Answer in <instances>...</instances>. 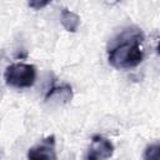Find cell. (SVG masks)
I'll return each instance as SVG.
<instances>
[{
  "label": "cell",
  "mask_w": 160,
  "mask_h": 160,
  "mask_svg": "<svg viewBox=\"0 0 160 160\" xmlns=\"http://www.w3.org/2000/svg\"><path fill=\"white\" fill-rule=\"evenodd\" d=\"M144 32L139 28H126L109 44L108 60L115 69H131L144 59Z\"/></svg>",
  "instance_id": "obj_1"
},
{
  "label": "cell",
  "mask_w": 160,
  "mask_h": 160,
  "mask_svg": "<svg viewBox=\"0 0 160 160\" xmlns=\"http://www.w3.org/2000/svg\"><path fill=\"white\" fill-rule=\"evenodd\" d=\"M36 79V68L31 64L15 62L6 68L5 70V82L6 85L16 89L31 88Z\"/></svg>",
  "instance_id": "obj_2"
},
{
  "label": "cell",
  "mask_w": 160,
  "mask_h": 160,
  "mask_svg": "<svg viewBox=\"0 0 160 160\" xmlns=\"http://www.w3.org/2000/svg\"><path fill=\"white\" fill-rule=\"evenodd\" d=\"M112 154H114L112 142L101 135H94L91 138V145L85 158L90 160H101L112 156Z\"/></svg>",
  "instance_id": "obj_3"
},
{
  "label": "cell",
  "mask_w": 160,
  "mask_h": 160,
  "mask_svg": "<svg viewBox=\"0 0 160 160\" xmlns=\"http://www.w3.org/2000/svg\"><path fill=\"white\" fill-rule=\"evenodd\" d=\"M28 158L55 160L58 158L55 152V136L54 135L46 136L40 142H38L35 146L30 148L28 151Z\"/></svg>",
  "instance_id": "obj_4"
},
{
  "label": "cell",
  "mask_w": 160,
  "mask_h": 160,
  "mask_svg": "<svg viewBox=\"0 0 160 160\" xmlns=\"http://www.w3.org/2000/svg\"><path fill=\"white\" fill-rule=\"evenodd\" d=\"M71 98H72V90L71 86L68 84H60V85L52 84L45 95L46 101H58V102H68L69 100H71Z\"/></svg>",
  "instance_id": "obj_5"
},
{
  "label": "cell",
  "mask_w": 160,
  "mask_h": 160,
  "mask_svg": "<svg viewBox=\"0 0 160 160\" xmlns=\"http://www.w3.org/2000/svg\"><path fill=\"white\" fill-rule=\"evenodd\" d=\"M61 25L64 29L69 32H76L80 25V16L75 14L74 11L69 10L68 8H64L61 10V18H60Z\"/></svg>",
  "instance_id": "obj_6"
},
{
  "label": "cell",
  "mask_w": 160,
  "mask_h": 160,
  "mask_svg": "<svg viewBox=\"0 0 160 160\" xmlns=\"http://www.w3.org/2000/svg\"><path fill=\"white\" fill-rule=\"evenodd\" d=\"M142 158L145 160H160V142H152L145 148Z\"/></svg>",
  "instance_id": "obj_7"
},
{
  "label": "cell",
  "mask_w": 160,
  "mask_h": 160,
  "mask_svg": "<svg viewBox=\"0 0 160 160\" xmlns=\"http://www.w3.org/2000/svg\"><path fill=\"white\" fill-rule=\"evenodd\" d=\"M51 1L52 0H28V5L34 10H39V9H42L46 5H49Z\"/></svg>",
  "instance_id": "obj_8"
},
{
  "label": "cell",
  "mask_w": 160,
  "mask_h": 160,
  "mask_svg": "<svg viewBox=\"0 0 160 160\" xmlns=\"http://www.w3.org/2000/svg\"><path fill=\"white\" fill-rule=\"evenodd\" d=\"M156 50H158V54L160 55V41H159V44H158V48H156Z\"/></svg>",
  "instance_id": "obj_9"
}]
</instances>
